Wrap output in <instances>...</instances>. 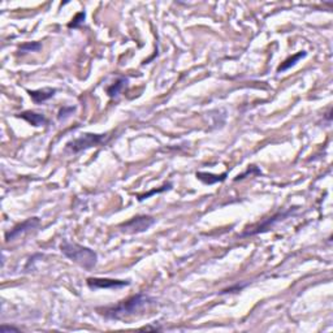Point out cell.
<instances>
[{
  "instance_id": "4",
  "label": "cell",
  "mask_w": 333,
  "mask_h": 333,
  "mask_svg": "<svg viewBox=\"0 0 333 333\" xmlns=\"http://www.w3.org/2000/svg\"><path fill=\"white\" fill-rule=\"evenodd\" d=\"M155 219L152 216H147V215H138V216L132 217L130 220L125 221L124 224L120 225V229L124 233H129V234H134V233H142L146 232L151 228L152 225L155 224Z\"/></svg>"
},
{
  "instance_id": "2",
  "label": "cell",
  "mask_w": 333,
  "mask_h": 333,
  "mask_svg": "<svg viewBox=\"0 0 333 333\" xmlns=\"http://www.w3.org/2000/svg\"><path fill=\"white\" fill-rule=\"evenodd\" d=\"M60 250L69 260L78 264L80 267L85 268L87 271H91L98 263L97 252L90 248L78 245L76 242H69L64 240L60 244Z\"/></svg>"
},
{
  "instance_id": "1",
  "label": "cell",
  "mask_w": 333,
  "mask_h": 333,
  "mask_svg": "<svg viewBox=\"0 0 333 333\" xmlns=\"http://www.w3.org/2000/svg\"><path fill=\"white\" fill-rule=\"evenodd\" d=\"M152 302H154V299L141 293V294L133 295L125 301H121L120 303L113 305V306L101 307V309H98V312L107 319H123L129 315L136 314Z\"/></svg>"
},
{
  "instance_id": "15",
  "label": "cell",
  "mask_w": 333,
  "mask_h": 333,
  "mask_svg": "<svg viewBox=\"0 0 333 333\" xmlns=\"http://www.w3.org/2000/svg\"><path fill=\"white\" fill-rule=\"evenodd\" d=\"M252 173H255V174H260L262 172H260V169H258L255 166H249L248 168V170L245 172V173H242V174H238L236 178H234V181H238V180H242V178H245L248 174H252Z\"/></svg>"
},
{
  "instance_id": "11",
  "label": "cell",
  "mask_w": 333,
  "mask_h": 333,
  "mask_svg": "<svg viewBox=\"0 0 333 333\" xmlns=\"http://www.w3.org/2000/svg\"><path fill=\"white\" fill-rule=\"evenodd\" d=\"M306 56V52L305 51H299L298 54H295V55H293L291 58H289V59H287L285 62H281V65L277 68V72H285V70H288L289 68H291V66H294L297 62L301 60V59H303Z\"/></svg>"
},
{
  "instance_id": "5",
  "label": "cell",
  "mask_w": 333,
  "mask_h": 333,
  "mask_svg": "<svg viewBox=\"0 0 333 333\" xmlns=\"http://www.w3.org/2000/svg\"><path fill=\"white\" fill-rule=\"evenodd\" d=\"M129 280H112V279H99V277H90L87 279V285L90 289H117V288L128 287Z\"/></svg>"
},
{
  "instance_id": "7",
  "label": "cell",
  "mask_w": 333,
  "mask_h": 333,
  "mask_svg": "<svg viewBox=\"0 0 333 333\" xmlns=\"http://www.w3.org/2000/svg\"><path fill=\"white\" fill-rule=\"evenodd\" d=\"M291 213V209H289V211H287V212H279L277 215H275V216L270 217V219H267L266 221H263L262 224H259L258 227H255V228H252V230H246V232H244L242 234H241V237L252 236V234H258V233L266 232V230H268L270 228H272L276 223H279L280 220H283V219L289 216Z\"/></svg>"
},
{
  "instance_id": "9",
  "label": "cell",
  "mask_w": 333,
  "mask_h": 333,
  "mask_svg": "<svg viewBox=\"0 0 333 333\" xmlns=\"http://www.w3.org/2000/svg\"><path fill=\"white\" fill-rule=\"evenodd\" d=\"M17 116L23 119L25 121H27V123L33 125V126H43V125L47 124V119L44 117V115L33 112V111H25V112L19 113Z\"/></svg>"
},
{
  "instance_id": "6",
  "label": "cell",
  "mask_w": 333,
  "mask_h": 333,
  "mask_svg": "<svg viewBox=\"0 0 333 333\" xmlns=\"http://www.w3.org/2000/svg\"><path fill=\"white\" fill-rule=\"evenodd\" d=\"M39 224H41V220H39L38 217H30V219L22 221L21 224L13 227L9 232H7V234H5V241H7V242L13 241L15 238H17V237H20L21 234H23V233H27L29 230L35 229Z\"/></svg>"
},
{
  "instance_id": "3",
  "label": "cell",
  "mask_w": 333,
  "mask_h": 333,
  "mask_svg": "<svg viewBox=\"0 0 333 333\" xmlns=\"http://www.w3.org/2000/svg\"><path fill=\"white\" fill-rule=\"evenodd\" d=\"M109 140L108 134H94V133H85L81 134L77 138H74L73 141H70L66 144V150H69L73 154L81 152L87 148L97 147L101 145L107 144V141Z\"/></svg>"
},
{
  "instance_id": "13",
  "label": "cell",
  "mask_w": 333,
  "mask_h": 333,
  "mask_svg": "<svg viewBox=\"0 0 333 333\" xmlns=\"http://www.w3.org/2000/svg\"><path fill=\"white\" fill-rule=\"evenodd\" d=\"M42 48V43L39 42H27L22 46H20V54H29V52H38Z\"/></svg>"
},
{
  "instance_id": "18",
  "label": "cell",
  "mask_w": 333,
  "mask_h": 333,
  "mask_svg": "<svg viewBox=\"0 0 333 333\" xmlns=\"http://www.w3.org/2000/svg\"><path fill=\"white\" fill-rule=\"evenodd\" d=\"M11 331H13V332H19V328H16V327H8V326L1 327V332L3 333L11 332Z\"/></svg>"
},
{
  "instance_id": "10",
  "label": "cell",
  "mask_w": 333,
  "mask_h": 333,
  "mask_svg": "<svg viewBox=\"0 0 333 333\" xmlns=\"http://www.w3.org/2000/svg\"><path fill=\"white\" fill-rule=\"evenodd\" d=\"M197 178L199 181H202L205 185H215L217 182H223L227 178V172L221 174H215V173H208V172H197Z\"/></svg>"
},
{
  "instance_id": "17",
  "label": "cell",
  "mask_w": 333,
  "mask_h": 333,
  "mask_svg": "<svg viewBox=\"0 0 333 333\" xmlns=\"http://www.w3.org/2000/svg\"><path fill=\"white\" fill-rule=\"evenodd\" d=\"M73 111H74L73 107H64V108H62L60 109V112H59V120H64V119H66Z\"/></svg>"
},
{
  "instance_id": "16",
  "label": "cell",
  "mask_w": 333,
  "mask_h": 333,
  "mask_svg": "<svg viewBox=\"0 0 333 333\" xmlns=\"http://www.w3.org/2000/svg\"><path fill=\"white\" fill-rule=\"evenodd\" d=\"M168 189H170V184H168V185L162 186V187H160V189L151 190V191H150V193L145 194V195H140V201H144V199H146V198L151 197L152 194H155V193H163V191H166V190H168Z\"/></svg>"
},
{
  "instance_id": "12",
  "label": "cell",
  "mask_w": 333,
  "mask_h": 333,
  "mask_svg": "<svg viewBox=\"0 0 333 333\" xmlns=\"http://www.w3.org/2000/svg\"><path fill=\"white\" fill-rule=\"evenodd\" d=\"M126 83H128V80H126V78L124 77L119 78L113 85H111L108 89H107V94H108L111 98H116L117 95L121 93V90L124 89Z\"/></svg>"
},
{
  "instance_id": "14",
  "label": "cell",
  "mask_w": 333,
  "mask_h": 333,
  "mask_svg": "<svg viewBox=\"0 0 333 333\" xmlns=\"http://www.w3.org/2000/svg\"><path fill=\"white\" fill-rule=\"evenodd\" d=\"M85 19H86L85 12H78L77 15L73 17V20H72V22L68 23V27H70V29H77V27H80L82 23L85 22Z\"/></svg>"
},
{
  "instance_id": "8",
  "label": "cell",
  "mask_w": 333,
  "mask_h": 333,
  "mask_svg": "<svg viewBox=\"0 0 333 333\" xmlns=\"http://www.w3.org/2000/svg\"><path fill=\"white\" fill-rule=\"evenodd\" d=\"M27 93L30 98L34 101V103H42L54 97L56 93V89H51V87H44V89L39 90H27Z\"/></svg>"
}]
</instances>
